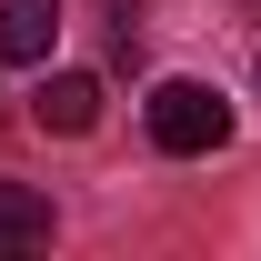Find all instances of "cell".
Instances as JSON below:
<instances>
[{
    "label": "cell",
    "instance_id": "cell-1",
    "mask_svg": "<svg viewBox=\"0 0 261 261\" xmlns=\"http://www.w3.org/2000/svg\"><path fill=\"white\" fill-rule=\"evenodd\" d=\"M141 121H151V141H161L171 161H201V151H221V141H231V100L211 91V81H161Z\"/></svg>",
    "mask_w": 261,
    "mask_h": 261
},
{
    "label": "cell",
    "instance_id": "cell-2",
    "mask_svg": "<svg viewBox=\"0 0 261 261\" xmlns=\"http://www.w3.org/2000/svg\"><path fill=\"white\" fill-rule=\"evenodd\" d=\"M31 121L61 130V141H81V130L100 121V81H91V70H50V81L31 91Z\"/></svg>",
    "mask_w": 261,
    "mask_h": 261
},
{
    "label": "cell",
    "instance_id": "cell-3",
    "mask_svg": "<svg viewBox=\"0 0 261 261\" xmlns=\"http://www.w3.org/2000/svg\"><path fill=\"white\" fill-rule=\"evenodd\" d=\"M61 0H0V61H50Z\"/></svg>",
    "mask_w": 261,
    "mask_h": 261
},
{
    "label": "cell",
    "instance_id": "cell-4",
    "mask_svg": "<svg viewBox=\"0 0 261 261\" xmlns=\"http://www.w3.org/2000/svg\"><path fill=\"white\" fill-rule=\"evenodd\" d=\"M31 241H50V201L20 191V181H0V251H31Z\"/></svg>",
    "mask_w": 261,
    "mask_h": 261
}]
</instances>
